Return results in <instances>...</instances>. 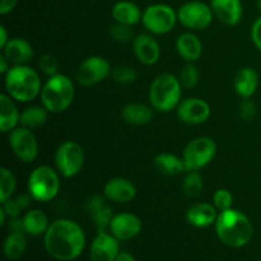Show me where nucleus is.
I'll return each mask as SVG.
<instances>
[{"label": "nucleus", "instance_id": "nucleus-40", "mask_svg": "<svg viewBox=\"0 0 261 261\" xmlns=\"http://www.w3.org/2000/svg\"><path fill=\"white\" fill-rule=\"evenodd\" d=\"M251 40L256 48L261 51V17L257 18L251 27Z\"/></svg>", "mask_w": 261, "mask_h": 261}, {"label": "nucleus", "instance_id": "nucleus-45", "mask_svg": "<svg viewBox=\"0 0 261 261\" xmlns=\"http://www.w3.org/2000/svg\"><path fill=\"white\" fill-rule=\"evenodd\" d=\"M9 40L10 38L8 37V32L5 30V27L4 25H0V50H3L5 47V45H7Z\"/></svg>", "mask_w": 261, "mask_h": 261}, {"label": "nucleus", "instance_id": "nucleus-11", "mask_svg": "<svg viewBox=\"0 0 261 261\" xmlns=\"http://www.w3.org/2000/svg\"><path fill=\"white\" fill-rule=\"evenodd\" d=\"M112 73L111 64L102 56L92 55L84 59L78 66L75 78L81 86L91 87L109 78Z\"/></svg>", "mask_w": 261, "mask_h": 261}, {"label": "nucleus", "instance_id": "nucleus-17", "mask_svg": "<svg viewBox=\"0 0 261 261\" xmlns=\"http://www.w3.org/2000/svg\"><path fill=\"white\" fill-rule=\"evenodd\" d=\"M103 195L109 201L119 204L130 203L137 196V188L125 177L110 178L103 188Z\"/></svg>", "mask_w": 261, "mask_h": 261}, {"label": "nucleus", "instance_id": "nucleus-34", "mask_svg": "<svg viewBox=\"0 0 261 261\" xmlns=\"http://www.w3.org/2000/svg\"><path fill=\"white\" fill-rule=\"evenodd\" d=\"M112 79L120 84H132L137 81L138 73L129 65H119L112 69Z\"/></svg>", "mask_w": 261, "mask_h": 261}, {"label": "nucleus", "instance_id": "nucleus-33", "mask_svg": "<svg viewBox=\"0 0 261 261\" xmlns=\"http://www.w3.org/2000/svg\"><path fill=\"white\" fill-rule=\"evenodd\" d=\"M199 78V70L194 63H188L186 65H184L181 68L180 75H178V79H180V83L184 88L186 89H193L194 87H196L198 84Z\"/></svg>", "mask_w": 261, "mask_h": 261}, {"label": "nucleus", "instance_id": "nucleus-36", "mask_svg": "<svg viewBox=\"0 0 261 261\" xmlns=\"http://www.w3.org/2000/svg\"><path fill=\"white\" fill-rule=\"evenodd\" d=\"M213 205L218 212L228 211L233 205V195L227 189H218L213 194Z\"/></svg>", "mask_w": 261, "mask_h": 261}, {"label": "nucleus", "instance_id": "nucleus-2", "mask_svg": "<svg viewBox=\"0 0 261 261\" xmlns=\"http://www.w3.org/2000/svg\"><path fill=\"white\" fill-rule=\"evenodd\" d=\"M214 226L218 239L227 246L236 249L249 244L254 233L249 217L233 208L219 212Z\"/></svg>", "mask_w": 261, "mask_h": 261}, {"label": "nucleus", "instance_id": "nucleus-21", "mask_svg": "<svg viewBox=\"0 0 261 261\" xmlns=\"http://www.w3.org/2000/svg\"><path fill=\"white\" fill-rule=\"evenodd\" d=\"M2 53L13 65H27L28 61L33 58L32 45L22 37L10 38Z\"/></svg>", "mask_w": 261, "mask_h": 261}, {"label": "nucleus", "instance_id": "nucleus-5", "mask_svg": "<svg viewBox=\"0 0 261 261\" xmlns=\"http://www.w3.org/2000/svg\"><path fill=\"white\" fill-rule=\"evenodd\" d=\"M182 88L178 76L162 73L155 76L149 87L150 106L160 112H170L177 109L182 97Z\"/></svg>", "mask_w": 261, "mask_h": 261}, {"label": "nucleus", "instance_id": "nucleus-48", "mask_svg": "<svg viewBox=\"0 0 261 261\" xmlns=\"http://www.w3.org/2000/svg\"><path fill=\"white\" fill-rule=\"evenodd\" d=\"M257 8H259V10L261 12V0H257Z\"/></svg>", "mask_w": 261, "mask_h": 261}, {"label": "nucleus", "instance_id": "nucleus-22", "mask_svg": "<svg viewBox=\"0 0 261 261\" xmlns=\"http://www.w3.org/2000/svg\"><path fill=\"white\" fill-rule=\"evenodd\" d=\"M176 50L186 63H195L203 54V43L195 33L185 32L176 40Z\"/></svg>", "mask_w": 261, "mask_h": 261}, {"label": "nucleus", "instance_id": "nucleus-25", "mask_svg": "<svg viewBox=\"0 0 261 261\" xmlns=\"http://www.w3.org/2000/svg\"><path fill=\"white\" fill-rule=\"evenodd\" d=\"M112 18L116 23L126 25H135L137 23L142 22L143 12L135 3L129 0H121L115 3L111 10Z\"/></svg>", "mask_w": 261, "mask_h": 261}, {"label": "nucleus", "instance_id": "nucleus-6", "mask_svg": "<svg viewBox=\"0 0 261 261\" xmlns=\"http://www.w3.org/2000/svg\"><path fill=\"white\" fill-rule=\"evenodd\" d=\"M28 193L33 200L47 203L60 191V173L47 165L36 167L28 177Z\"/></svg>", "mask_w": 261, "mask_h": 261}, {"label": "nucleus", "instance_id": "nucleus-28", "mask_svg": "<svg viewBox=\"0 0 261 261\" xmlns=\"http://www.w3.org/2000/svg\"><path fill=\"white\" fill-rule=\"evenodd\" d=\"M23 227L24 232L31 236H41L45 234L50 227L47 216L41 209H31L23 216Z\"/></svg>", "mask_w": 261, "mask_h": 261}, {"label": "nucleus", "instance_id": "nucleus-24", "mask_svg": "<svg viewBox=\"0 0 261 261\" xmlns=\"http://www.w3.org/2000/svg\"><path fill=\"white\" fill-rule=\"evenodd\" d=\"M233 87L241 98H251L259 87V75L252 68H242L234 75Z\"/></svg>", "mask_w": 261, "mask_h": 261}, {"label": "nucleus", "instance_id": "nucleus-14", "mask_svg": "<svg viewBox=\"0 0 261 261\" xmlns=\"http://www.w3.org/2000/svg\"><path fill=\"white\" fill-rule=\"evenodd\" d=\"M120 254V241L111 232H97L91 245V261H115Z\"/></svg>", "mask_w": 261, "mask_h": 261}, {"label": "nucleus", "instance_id": "nucleus-7", "mask_svg": "<svg viewBox=\"0 0 261 261\" xmlns=\"http://www.w3.org/2000/svg\"><path fill=\"white\" fill-rule=\"evenodd\" d=\"M177 22V12L165 3H155L143 10L142 23L150 35L161 36L170 33Z\"/></svg>", "mask_w": 261, "mask_h": 261}, {"label": "nucleus", "instance_id": "nucleus-29", "mask_svg": "<svg viewBox=\"0 0 261 261\" xmlns=\"http://www.w3.org/2000/svg\"><path fill=\"white\" fill-rule=\"evenodd\" d=\"M27 249L24 232H10L4 241L3 251L8 260H18L23 256Z\"/></svg>", "mask_w": 261, "mask_h": 261}, {"label": "nucleus", "instance_id": "nucleus-43", "mask_svg": "<svg viewBox=\"0 0 261 261\" xmlns=\"http://www.w3.org/2000/svg\"><path fill=\"white\" fill-rule=\"evenodd\" d=\"M9 229L10 232H24L23 219L19 218V217H17V218H10Z\"/></svg>", "mask_w": 261, "mask_h": 261}, {"label": "nucleus", "instance_id": "nucleus-1", "mask_svg": "<svg viewBox=\"0 0 261 261\" xmlns=\"http://www.w3.org/2000/svg\"><path fill=\"white\" fill-rule=\"evenodd\" d=\"M47 254L59 261L78 259L86 247L83 228L71 219H56L43 234Z\"/></svg>", "mask_w": 261, "mask_h": 261}, {"label": "nucleus", "instance_id": "nucleus-37", "mask_svg": "<svg viewBox=\"0 0 261 261\" xmlns=\"http://www.w3.org/2000/svg\"><path fill=\"white\" fill-rule=\"evenodd\" d=\"M38 70H40L43 75L47 76V78L56 75V74H59L58 60H56L53 55H50V54H45V55L41 56L40 60H38Z\"/></svg>", "mask_w": 261, "mask_h": 261}, {"label": "nucleus", "instance_id": "nucleus-47", "mask_svg": "<svg viewBox=\"0 0 261 261\" xmlns=\"http://www.w3.org/2000/svg\"><path fill=\"white\" fill-rule=\"evenodd\" d=\"M7 218H8L7 213H5L4 209L0 206V226H4V224L7 223Z\"/></svg>", "mask_w": 261, "mask_h": 261}, {"label": "nucleus", "instance_id": "nucleus-27", "mask_svg": "<svg viewBox=\"0 0 261 261\" xmlns=\"http://www.w3.org/2000/svg\"><path fill=\"white\" fill-rule=\"evenodd\" d=\"M121 116L126 124L134 125V126H142V125L149 124L153 120V107L147 106L144 103H127L122 107Z\"/></svg>", "mask_w": 261, "mask_h": 261}, {"label": "nucleus", "instance_id": "nucleus-8", "mask_svg": "<svg viewBox=\"0 0 261 261\" xmlns=\"http://www.w3.org/2000/svg\"><path fill=\"white\" fill-rule=\"evenodd\" d=\"M217 143L211 137H198L185 147L182 160L188 171H199L206 167L217 154Z\"/></svg>", "mask_w": 261, "mask_h": 261}, {"label": "nucleus", "instance_id": "nucleus-9", "mask_svg": "<svg viewBox=\"0 0 261 261\" xmlns=\"http://www.w3.org/2000/svg\"><path fill=\"white\" fill-rule=\"evenodd\" d=\"M86 154L81 145L73 140L61 143L55 152V166L60 176L74 177L83 170Z\"/></svg>", "mask_w": 261, "mask_h": 261}, {"label": "nucleus", "instance_id": "nucleus-31", "mask_svg": "<svg viewBox=\"0 0 261 261\" xmlns=\"http://www.w3.org/2000/svg\"><path fill=\"white\" fill-rule=\"evenodd\" d=\"M204 189V181L199 171H188L182 182V191L189 198H196Z\"/></svg>", "mask_w": 261, "mask_h": 261}, {"label": "nucleus", "instance_id": "nucleus-3", "mask_svg": "<svg viewBox=\"0 0 261 261\" xmlns=\"http://www.w3.org/2000/svg\"><path fill=\"white\" fill-rule=\"evenodd\" d=\"M4 84L7 94L22 103L37 98L43 86L38 71L28 65H12L5 74Z\"/></svg>", "mask_w": 261, "mask_h": 261}, {"label": "nucleus", "instance_id": "nucleus-35", "mask_svg": "<svg viewBox=\"0 0 261 261\" xmlns=\"http://www.w3.org/2000/svg\"><path fill=\"white\" fill-rule=\"evenodd\" d=\"M110 36H111L115 41L121 43L130 42V41H133L135 38L134 31H133L132 25L121 24V23L116 22L110 27Z\"/></svg>", "mask_w": 261, "mask_h": 261}, {"label": "nucleus", "instance_id": "nucleus-26", "mask_svg": "<svg viewBox=\"0 0 261 261\" xmlns=\"http://www.w3.org/2000/svg\"><path fill=\"white\" fill-rule=\"evenodd\" d=\"M153 167L158 173L165 176H177L186 173V166L182 158L172 153H160L153 160Z\"/></svg>", "mask_w": 261, "mask_h": 261}, {"label": "nucleus", "instance_id": "nucleus-4", "mask_svg": "<svg viewBox=\"0 0 261 261\" xmlns=\"http://www.w3.org/2000/svg\"><path fill=\"white\" fill-rule=\"evenodd\" d=\"M75 96L74 82L65 74L50 76L43 83L40 98L42 106L51 114H60L68 110Z\"/></svg>", "mask_w": 261, "mask_h": 261}, {"label": "nucleus", "instance_id": "nucleus-41", "mask_svg": "<svg viewBox=\"0 0 261 261\" xmlns=\"http://www.w3.org/2000/svg\"><path fill=\"white\" fill-rule=\"evenodd\" d=\"M18 0H0V14H9L17 7Z\"/></svg>", "mask_w": 261, "mask_h": 261}, {"label": "nucleus", "instance_id": "nucleus-15", "mask_svg": "<svg viewBox=\"0 0 261 261\" xmlns=\"http://www.w3.org/2000/svg\"><path fill=\"white\" fill-rule=\"evenodd\" d=\"M142 221L133 213L115 214L110 223V232L119 241H129L137 237L142 231Z\"/></svg>", "mask_w": 261, "mask_h": 261}, {"label": "nucleus", "instance_id": "nucleus-30", "mask_svg": "<svg viewBox=\"0 0 261 261\" xmlns=\"http://www.w3.org/2000/svg\"><path fill=\"white\" fill-rule=\"evenodd\" d=\"M48 111L43 106H30L20 112L19 125L28 129H37L46 124Z\"/></svg>", "mask_w": 261, "mask_h": 261}, {"label": "nucleus", "instance_id": "nucleus-18", "mask_svg": "<svg viewBox=\"0 0 261 261\" xmlns=\"http://www.w3.org/2000/svg\"><path fill=\"white\" fill-rule=\"evenodd\" d=\"M212 10L214 17L226 25H237L244 15L241 0H211Z\"/></svg>", "mask_w": 261, "mask_h": 261}, {"label": "nucleus", "instance_id": "nucleus-23", "mask_svg": "<svg viewBox=\"0 0 261 261\" xmlns=\"http://www.w3.org/2000/svg\"><path fill=\"white\" fill-rule=\"evenodd\" d=\"M20 112L14 99L7 93L0 96V132L10 133L19 126Z\"/></svg>", "mask_w": 261, "mask_h": 261}, {"label": "nucleus", "instance_id": "nucleus-38", "mask_svg": "<svg viewBox=\"0 0 261 261\" xmlns=\"http://www.w3.org/2000/svg\"><path fill=\"white\" fill-rule=\"evenodd\" d=\"M239 112L240 117L244 121H252L257 114L256 105H255L254 101H251V98H242L241 103H240Z\"/></svg>", "mask_w": 261, "mask_h": 261}, {"label": "nucleus", "instance_id": "nucleus-46", "mask_svg": "<svg viewBox=\"0 0 261 261\" xmlns=\"http://www.w3.org/2000/svg\"><path fill=\"white\" fill-rule=\"evenodd\" d=\"M115 261H135V257L127 251H120V254L117 255Z\"/></svg>", "mask_w": 261, "mask_h": 261}, {"label": "nucleus", "instance_id": "nucleus-39", "mask_svg": "<svg viewBox=\"0 0 261 261\" xmlns=\"http://www.w3.org/2000/svg\"><path fill=\"white\" fill-rule=\"evenodd\" d=\"M2 208L5 211L8 218H17V217H19L20 212H22V209H20V206L18 205V203L15 201V199H12V198L8 199V200H5V201H3Z\"/></svg>", "mask_w": 261, "mask_h": 261}, {"label": "nucleus", "instance_id": "nucleus-16", "mask_svg": "<svg viewBox=\"0 0 261 261\" xmlns=\"http://www.w3.org/2000/svg\"><path fill=\"white\" fill-rule=\"evenodd\" d=\"M133 50L144 65H154L161 58V46L150 33H140L133 40Z\"/></svg>", "mask_w": 261, "mask_h": 261}, {"label": "nucleus", "instance_id": "nucleus-13", "mask_svg": "<svg viewBox=\"0 0 261 261\" xmlns=\"http://www.w3.org/2000/svg\"><path fill=\"white\" fill-rule=\"evenodd\" d=\"M176 112H177L178 120L184 124L200 125L211 117L212 110L205 99L189 97V98L181 99Z\"/></svg>", "mask_w": 261, "mask_h": 261}, {"label": "nucleus", "instance_id": "nucleus-12", "mask_svg": "<svg viewBox=\"0 0 261 261\" xmlns=\"http://www.w3.org/2000/svg\"><path fill=\"white\" fill-rule=\"evenodd\" d=\"M9 145L18 160L24 163H32L38 157V143L32 129L19 126L9 133Z\"/></svg>", "mask_w": 261, "mask_h": 261}, {"label": "nucleus", "instance_id": "nucleus-20", "mask_svg": "<svg viewBox=\"0 0 261 261\" xmlns=\"http://www.w3.org/2000/svg\"><path fill=\"white\" fill-rule=\"evenodd\" d=\"M218 214L213 203H195L186 211V221L196 228H206L216 223Z\"/></svg>", "mask_w": 261, "mask_h": 261}, {"label": "nucleus", "instance_id": "nucleus-42", "mask_svg": "<svg viewBox=\"0 0 261 261\" xmlns=\"http://www.w3.org/2000/svg\"><path fill=\"white\" fill-rule=\"evenodd\" d=\"M14 199H15V201L18 203V205L20 206V209H22V211H25V209L30 208L31 200H33V198L30 195V193L20 194V195H18L17 198H14Z\"/></svg>", "mask_w": 261, "mask_h": 261}, {"label": "nucleus", "instance_id": "nucleus-19", "mask_svg": "<svg viewBox=\"0 0 261 261\" xmlns=\"http://www.w3.org/2000/svg\"><path fill=\"white\" fill-rule=\"evenodd\" d=\"M86 209L96 224L97 232L106 231L107 228H110V223L115 214L111 206L107 204V199L105 198V195L91 196L87 200Z\"/></svg>", "mask_w": 261, "mask_h": 261}, {"label": "nucleus", "instance_id": "nucleus-32", "mask_svg": "<svg viewBox=\"0 0 261 261\" xmlns=\"http://www.w3.org/2000/svg\"><path fill=\"white\" fill-rule=\"evenodd\" d=\"M17 189V178L14 173L8 168H0V201H5L12 198Z\"/></svg>", "mask_w": 261, "mask_h": 261}, {"label": "nucleus", "instance_id": "nucleus-44", "mask_svg": "<svg viewBox=\"0 0 261 261\" xmlns=\"http://www.w3.org/2000/svg\"><path fill=\"white\" fill-rule=\"evenodd\" d=\"M10 68H12V66H10V61L8 60L7 56L2 53L0 54V73H2L3 75H5Z\"/></svg>", "mask_w": 261, "mask_h": 261}, {"label": "nucleus", "instance_id": "nucleus-10", "mask_svg": "<svg viewBox=\"0 0 261 261\" xmlns=\"http://www.w3.org/2000/svg\"><path fill=\"white\" fill-rule=\"evenodd\" d=\"M177 17L178 22L185 28L190 31H200L205 30L212 24L214 13L211 4L200 0H191L178 8Z\"/></svg>", "mask_w": 261, "mask_h": 261}]
</instances>
